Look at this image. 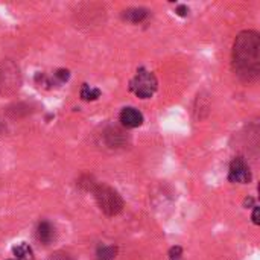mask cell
Masks as SVG:
<instances>
[{
	"label": "cell",
	"instance_id": "cell-1",
	"mask_svg": "<svg viewBox=\"0 0 260 260\" xmlns=\"http://www.w3.org/2000/svg\"><path fill=\"white\" fill-rule=\"evenodd\" d=\"M233 70L245 82L257 79L260 72V37L256 30L241 32L233 44Z\"/></svg>",
	"mask_w": 260,
	"mask_h": 260
},
{
	"label": "cell",
	"instance_id": "cell-8",
	"mask_svg": "<svg viewBox=\"0 0 260 260\" xmlns=\"http://www.w3.org/2000/svg\"><path fill=\"white\" fill-rule=\"evenodd\" d=\"M146 15H148V11L145 8H128L122 14V17L131 23H140L146 18Z\"/></svg>",
	"mask_w": 260,
	"mask_h": 260
},
{
	"label": "cell",
	"instance_id": "cell-11",
	"mask_svg": "<svg viewBox=\"0 0 260 260\" xmlns=\"http://www.w3.org/2000/svg\"><path fill=\"white\" fill-rule=\"evenodd\" d=\"M117 254V248L114 245H107V247H99L96 253L98 260H114Z\"/></svg>",
	"mask_w": 260,
	"mask_h": 260
},
{
	"label": "cell",
	"instance_id": "cell-6",
	"mask_svg": "<svg viewBox=\"0 0 260 260\" xmlns=\"http://www.w3.org/2000/svg\"><path fill=\"white\" fill-rule=\"evenodd\" d=\"M104 137H105L107 146H110V148L125 146V143H126V136H125V133H123L120 128H116V126L108 128V129L104 133Z\"/></svg>",
	"mask_w": 260,
	"mask_h": 260
},
{
	"label": "cell",
	"instance_id": "cell-18",
	"mask_svg": "<svg viewBox=\"0 0 260 260\" xmlns=\"http://www.w3.org/2000/svg\"><path fill=\"white\" fill-rule=\"evenodd\" d=\"M253 204H254V200H253V198H247V200H245V206H247V209L254 207Z\"/></svg>",
	"mask_w": 260,
	"mask_h": 260
},
{
	"label": "cell",
	"instance_id": "cell-3",
	"mask_svg": "<svg viewBox=\"0 0 260 260\" xmlns=\"http://www.w3.org/2000/svg\"><path fill=\"white\" fill-rule=\"evenodd\" d=\"M158 82L152 72H148L145 69H140L137 75L129 82V88L140 98V99H149L157 91Z\"/></svg>",
	"mask_w": 260,
	"mask_h": 260
},
{
	"label": "cell",
	"instance_id": "cell-17",
	"mask_svg": "<svg viewBox=\"0 0 260 260\" xmlns=\"http://www.w3.org/2000/svg\"><path fill=\"white\" fill-rule=\"evenodd\" d=\"M49 260H75V259H73V257H70L69 254H61V253H58V254L52 256Z\"/></svg>",
	"mask_w": 260,
	"mask_h": 260
},
{
	"label": "cell",
	"instance_id": "cell-16",
	"mask_svg": "<svg viewBox=\"0 0 260 260\" xmlns=\"http://www.w3.org/2000/svg\"><path fill=\"white\" fill-rule=\"evenodd\" d=\"M259 207L257 206H254V210H253V216H251V219H253V222L256 224V225H259L260 224V219H259Z\"/></svg>",
	"mask_w": 260,
	"mask_h": 260
},
{
	"label": "cell",
	"instance_id": "cell-5",
	"mask_svg": "<svg viewBox=\"0 0 260 260\" xmlns=\"http://www.w3.org/2000/svg\"><path fill=\"white\" fill-rule=\"evenodd\" d=\"M120 123L125 126V128H139L142 123H143V114L134 108V107H126L120 111Z\"/></svg>",
	"mask_w": 260,
	"mask_h": 260
},
{
	"label": "cell",
	"instance_id": "cell-10",
	"mask_svg": "<svg viewBox=\"0 0 260 260\" xmlns=\"http://www.w3.org/2000/svg\"><path fill=\"white\" fill-rule=\"evenodd\" d=\"M12 253H14V256L17 257V260H34L32 248H30L26 242H21V244L15 245V247L12 248Z\"/></svg>",
	"mask_w": 260,
	"mask_h": 260
},
{
	"label": "cell",
	"instance_id": "cell-13",
	"mask_svg": "<svg viewBox=\"0 0 260 260\" xmlns=\"http://www.w3.org/2000/svg\"><path fill=\"white\" fill-rule=\"evenodd\" d=\"M55 78H56L59 82H66V81H69L70 73H69V70H66V69H59V70L55 72Z\"/></svg>",
	"mask_w": 260,
	"mask_h": 260
},
{
	"label": "cell",
	"instance_id": "cell-12",
	"mask_svg": "<svg viewBox=\"0 0 260 260\" xmlns=\"http://www.w3.org/2000/svg\"><path fill=\"white\" fill-rule=\"evenodd\" d=\"M101 96V90L99 88H94L88 84H84L82 88H81V98L84 101H96L98 98Z\"/></svg>",
	"mask_w": 260,
	"mask_h": 260
},
{
	"label": "cell",
	"instance_id": "cell-14",
	"mask_svg": "<svg viewBox=\"0 0 260 260\" xmlns=\"http://www.w3.org/2000/svg\"><path fill=\"white\" fill-rule=\"evenodd\" d=\"M181 253H183L181 247H172V248H171V251H169V257H171V259H172V260H174V259H180Z\"/></svg>",
	"mask_w": 260,
	"mask_h": 260
},
{
	"label": "cell",
	"instance_id": "cell-7",
	"mask_svg": "<svg viewBox=\"0 0 260 260\" xmlns=\"http://www.w3.org/2000/svg\"><path fill=\"white\" fill-rule=\"evenodd\" d=\"M37 239L44 245H49L55 239V229L49 221H41L38 224V227H37Z\"/></svg>",
	"mask_w": 260,
	"mask_h": 260
},
{
	"label": "cell",
	"instance_id": "cell-9",
	"mask_svg": "<svg viewBox=\"0 0 260 260\" xmlns=\"http://www.w3.org/2000/svg\"><path fill=\"white\" fill-rule=\"evenodd\" d=\"M5 81L8 84H11L12 88H18V70L12 69L11 72L5 67V69H0V87L5 88Z\"/></svg>",
	"mask_w": 260,
	"mask_h": 260
},
{
	"label": "cell",
	"instance_id": "cell-2",
	"mask_svg": "<svg viewBox=\"0 0 260 260\" xmlns=\"http://www.w3.org/2000/svg\"><path fill=\"white\" fill-rule=\"evenodd\" d=\"M93 195L98 203V207L101 212L107 216H116L123 209V200L122 197L110 186L107 184H98L93 187Z\"/></svg>",
	"mask_w": 260,
	"mask_h": 260
},
{
	"label": "cell",
	"instance_id": "cell-4",
	"mask_svg": "<svg viewBox=\"0 0 260 260\" xmlns=\"http://www.w3.org/2000/svg\"><path fill=\"white\" fill-rule=\"evenodd\" d=\"M229 180L232 183H241V184H247L251 181V172L248 165L245 163V160L242 157H236L232 165H230V171H229Z\"/></svg>",
	"mask_w": 260,
	"mask_h": 260
},
{
	"label": "cell",
	"instance_id": "cell-15",
	"mask_svg": "<svg viewBox=\"0 0 260 260\" xmlns=\"http://www.w3.org/2000/svg\"><path fill=\"white\" fill-rule=\"evenodd\" d=\"M180 17H186L187 14H189V8L186 6V5H178V8H177V11H175Z\"/></svg>",
	"mask_w": 260,
	"mask_h": 260
}]
</instances>
